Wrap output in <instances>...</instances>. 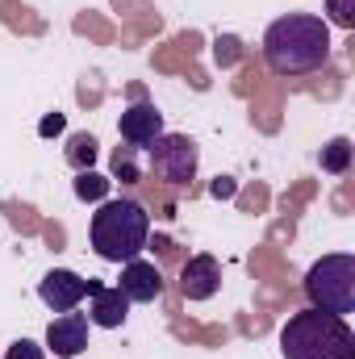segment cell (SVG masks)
I'll return each instance as SVG.
<instances>
[{
	"label": "cell",
	"instance_id": "6da1fadb",
	"mask_svg": "<svg viewBox=\"0 0 355 359\" xmlns=\"http://www.w3.org/2000/svg\"><path fill=\"white\" fill-rule=\"evenodd\" d=\"M264 63L272 76H309L330 63V25L318 13H284L264 34Z\"/></svg>",
	"mask_w": 355,
	"mask_h": 359
},
{
	"label": "cell",
	"instance_id": "7a4b0ae2",
	"mask_svg": "<svg viewBox=\"0 0 355 359\" xmlns=\"http://www.w3.org/2000/svg\"><path fill=\"white\" fill-rule=\"evenodd\" d=\"M151 238V213L134 201V196H113L100 201L88 222V243L96 251V259L105 264H130L142 255Z\"/></svg>",
	"mask_w": 355,
	"mask_h": 359
},
{
	"label": "cell",
	"instance_id": "3957f363",
	"mask_svg": "<svg viewBox=\"0 0 355 359\" xmlns=\"http://www.w3.org/2000/svg\"><path fill=\"white\" fill-rule=\"evenodd\" d=\"M280 355L284 359H355V330L347 318L322 313L314 305L297 309L280 326Z\"/></svg>",
	"mask_w": 355,
	"mask_h": 359
},
{
	"label": "cell",
	"instance_id": "277c9868",
	"mask_svg": "<svg viewBox=\"0 0 355 359\" xmlns=\"http://www.w3.org/2000/svg\"><path fill=\"white\" fill-rule=\"evenodd\" d=\"M305 297L322 313H335V318L355 313V255H347V251L322 255L305 271Z\"/></svg>",
	"mask_w": 355,
	"mask_h": 359
},
{
	"label": "cell",
	"instance_id": "5b68a950",
	"mask_svg": "<svg viewBox=\"0 0 355 359\" xmlns=\"http://www.w3.org/2000/svg\"><path fill=\"white\" fill-rule=\"evenodd\" d=\"M147 163H151V172L159 184H168V188H184V184H192L196 176V163H201V151H196V142L188 138V134H159L151 147H147Z\"/></svg>",
	"mask_w": 355,
	"mask_h": 359
},
{
	"label": "cell",
	"instance_id": "8992f818",
	"mask_svg": "<svg viewBox=\"0 0 355 359\" xmlns=\"http://www.w3.org/2000/svg\"><path fill=\"white\" fill-rule=\"evenodd\" d=\"M38 297L51 313H72L84 297H88V280L72 268H51L38 280Z\"/></svg>",
	"mask_w": 355,
	"mask_h": 359
},
{
	"label": "cell",
	"instance_id": "52a82bcc",
	"mask_svg": "<svg viewBox=\"0 0 355 359\" xmlns=\"http://www.w3.org/2000/svg\"><path fill=\"white\" fill-rule=\"evenodd\" d=\"M88 313H59L51 326H46V351H55V359H76L84 355V347H88Z\"/></svg>",
	"mask_w": 355,
	"mask_h": 359
},
{
	"label": "cell",
	"instance_id": "ba28073f",
	"mask_svg": "<svg viewBox=\"0 0 355 359\" xmlns=\"http://www.w3.org/2000/svg\"><path fill=\"white\" fill-rule=\"evenodd\" d=\"M117 288L126 292L130 305H151V301L163 297L168 280H163L159 264H151V259H130V264H121V284H117Z\"/></svg>",
	"mask_w": 355,
	"mask_h": 359
},
{
	"label": "cell",
	"instance_id": "9c48e42d",
	"mask_svg": "<svg viewBox=\"0 0 355 359\" xmlns=\"http://www.w3.org/2000/svg\"><path fill=\"white\" fill-rule=\"evenodd\" d=\"M126 318H130V301H126V292L113 284H96L88 280V322L92 326H100V330H121L126 326Z\"/></svg>",
	"mask_w": 355,
	"mask_h": 359
},
{
	"label": "cell",
	"instance_id": "30bf717a",
	"mask_svg": "<svg viewBox=\"0 0 355 359\" xmlns=\"http://www.w3.org/2000/svg\"><path fill=\"white\" fill-rule=\"evenodd\" d=\"M117 134L126 147H151L159 134H163V113L151 104V100H138L130 104L121 117H117Z\"/></svg>",
	"mask_w": 355,
	"mask_h": 359
},
{
	"label": "cell",
	"instance_id": "8fae6325",
	"mask_svg": "<svg viewBox=\"0 0 355 359\" xmlns=\"http://www.w3.org/2000/svg\"><path fill=\"white\" fill-rule=\"evenodd\" d=\"M217 288H222V264H217V255H192L180 268V292H184V301H209V297H217Z\"/></svg>",
	"mask_w": 355,
	"mask_h": 359
},
{
	"label": "cell",
	"instance_id": "7c38bea8",
	"mask_svg": "<svg viewBox=\"0 0 355 359\" xmlns=\"http://www.w3.org/2000/svg\"><path fill=\"white\" fill-rule=\"evenodd\" d=\"M351 138H330L326 147H322V155H318V163H322V172H330V176H347L351 172Z\"/></svg>",
	"mask_w": 355,
	"mask_h": 359
},
{
	"label": "cell",
	"instance_id": "4fadbf2b",
	"mask_svg": "<svg viewBox=\"0 0 355 359\" xmlns=\"http://www.w3.org/2000/svg\"><path fill=\"white\" fill-rule=\"evenodd\" d=\"M67 163L76 172H92V163H96V138L92 134H72L67 138Z\"/></svg>",
	"mask_w": 355,
	"mask_h": 359
},
{
	"label": "cell",
	"instance_id": "5bb4252c",
	"mask_svg": "<svg viewBox=\"0 0 355 359\" xmlns=\"http://www.w3.org/2000/svg\"><path fill=\"white\" fill-rule=\"evenodd\" d=\"M109 192V180L96 176V172H76V196L80 201H105Z\"/></svg>",
	"mask_w": 355,
	"mask_h": 359
},
{
	"label": "cell",
	"instance_id": "9a60e30c",
	"mask_svg": "<svg viewBox=\"0 0 355 359\" xmlns=\"http://www.w3.org/2000/svg\"><path fill=\"white\" fill-rule=\"evenodd\" d=\"M138 151H142V147H117V155H113V172L126 180V184L138 180V159H134Z\"/></svg>",
	"mask_w": 355,
	"mask_h": 359
},
{
	"label": "cell",
	"instance_id": "2e32d148",
	"mask_svg": "<svg viewBox=\"0 0 355 359\" xmlns=\"http://www.w3.org/2000/svg\"><path fill=\"white\" fill-rule=\"evenodd\" d=\"M326 13L339 29H355V0H326Z\"/></svg>",
	"mask_w": 355,
	"mask_h": 359
},
{
	"label": "cell",
	"instance_id": "e0dca14e",
	"mask_svg": "<svg viewBox=\"0 0 355 359\" xmlns=\"http://www.w3.org/2000/svg\"><path fill=\"white\" fill-rule=\"evenodd\" d=\"M4 359H46V347H38L34 339H17L4 347Z\"/></svg>",
	"mask_w": 355,
	"mask_h": 359
},
{
	"label": "cell",
	"instance_id": "ac0fdd59",
	"mask_svg": "<svg viewBox=\"0 0 355 359\" xmlns=\"http://www.w3.org/2000/svg\"><path fill=\"white\" fill-rule=\"evenodd\" d=\"M38 134H42V138H51V134H63V113H51V117H42Z\"/></svg>",
	"mask_w": 355,
	"mask_h": 359
},
{
	"label": "cell",
	"instance_id": "d6986e66",
	"mask_svg": "<svg viewBox=\"0 0 355 359\" xmlns=\"http://www.w3.org/2000/svg\"><path fill=\"white\" fill-rule=\"evenodd\" d=\"M234 192V180L230 176H217V184H213V196H230Z\"/></svg>",
	"mask_w": 355,
	"mask_h": 359
}]
</instances>
